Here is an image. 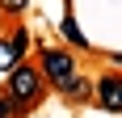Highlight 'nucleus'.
Masks as SVG:
<instances>
[{"label": "nucleus", "instance_id": "f257e3e1", "mask_svg": "<svg viewBox=\"0 0 122 118\" xmlns=\"http://www.w3.org/2000/svg\"><path fill=\"white\" fill-rule=\"evenodd\" d=\"M4 93H9V101L17 110H21V106H34L38 97H42V72H38V63L17 59V63L4 72Z\"/></svg>", "mask_w": 122, "mask_h": 118}, {"label": "nucleus", "instance_id": "423d86ee", "mask_svg": "<svg viewBox=\"0 0 122 118\" xmlns=\"http://www.w3.org/2000/svg\"><path fill=\"white\" fill-rule=\"evenodd\" d=\"M63 38H67V42H72V47H80V51H88V38L80 34V25H76L72 17H67V21H63Z\"/></svg>", "mask_w": 122, "mask_h": 118}, {"label": "nucleus", "instance_id": "f03ea898", "mask_svg": "<svg viewBox=\"0 0 122 118\" xmlns=\"http://www.w3.org/2000/svg\"><path fill=\"white\" fill-rule=\"evenodd\" d=\"M38 72H42V80L59 84V80H67V76L76 72V55H72V51H59V47H42Z\"/></svg>", "mask_w": 122, "mask_h": 118}, {"label": "nucleus", "instance_id": "20e7f679", "mask_svg": "<svg viewBox=\"0 0 122 118\" xmlns=\"http://www.w3.org/2000/svg\"><path fill=\"white\" fill-rule=\"evenodd\" d=\"M55 89H59V97H63V101H72V106H84L88 97H93V84H88L84 72H72V76H67V80H59Z\"/></svg>", "mask_w": 122, "mask_h": 118}, {"label": "nucleus", "instance_id": "0eeeda50", "mask_svg": "<svg viewBox=\"0 0 122 118\" xmlns=\"http://www.w3.org/2000/svg\"><path fill=\"white\" fill-rule=\"evenodd\" d=\"M30 0H0V13H25Z\"/></svg>", "mask_w": 122, "mask_h": 118}, {"label": "nucleus", "instance_id": "6e6552de", "mask_svg": "<svg viewBox=\"0 0 122 118\" xmlns=\"http://www.w3.org/2000/svg\"><path fill=\"white\" fill-rule=\"evenodd\" d=\"M13 114H17V106H13V101H9V93L0 89V118H13Z\"/></svg>", "mask_w": 122, "mask_h": 118}, {"label": "nucleus", "instance_id": "39448f33", "mask_svg": "<svg viewBox=\"0 0 122 118\" xmlns=\"http://www.w3.org/2000/svg\"><path fill=\"white\" fill-rule=\"evenodd\" d=\"M25 47H30V34H25V30L0 38V72H9L17 59H25Z\"/></svg>", "mask_w": 122, "mask_h": 118}, {"label": "nucleus", "instance_id": "1a4fd4ad", "mask_svg": "<svg viewBox=\"0 0 122 118\" xmlns=\"http://www.w3.org/2000/svg\"><path fill=\"white\" fill-rule=\"evenodd\" d=\"M110 63H114V68H122V51H114V55H110Z\"/></svg>", "mask_w": 122, "mask_h": 118}, {"label": "nucleus", "instance_id": "7ed1b4c3", "mask_svg": "<svg viewBox=\"0 0 122 118\" xmlns=\"http://www.w3.org/2000/svg\"><path fill=\"white\" fill-rule=\"evenodd\" d=\"M93 97L105 114H122V72H105L97 84H93Z\"/></svg>", "mask_w": 122, "mask_h": 118}]
</instances>
